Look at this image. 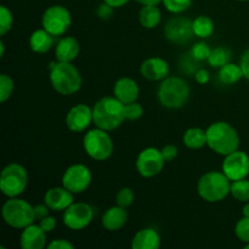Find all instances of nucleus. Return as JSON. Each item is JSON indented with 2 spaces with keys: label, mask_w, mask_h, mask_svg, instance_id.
<instances>
[{
  "label": "nucleus",
  "mask_w": 249,
  "mask_h": 249,
  "mask_svg": "<svg viewBox=\"0 0 249 249\" xmlns=\"http://www.w3.org/2000/svg\"><path fill=\"white\" fill-rule=\"evenodd\" d=\"M92 175L85 164H73L65 170L62 175V186L72 194H83L90 187Z\"/></svg>",
  "instance_id": "nucleus-12"
},
{
  "label": "nucleus",
  "mask_w": 249,
  "mask_h": 249,
  "mask_svg": "<svg viewBox=\"0 0 249 249\" xmlns=\"http://www.w3.org/2000/svg\"><path fill=\"white\" fill-rule=\"evenodd\" d=\"M238 1H249V0H238Z\"/></svg>",
  "instance_id": "nucleus-50"
},
{
  "label": "nucleus",
  "mask_w": 249,
  "mask_h": 249,
  "mask_svg": "<svg viewBox=\"0 0 249 249\" xmlns=\"http://www.w3.org/2000/svg\"><path fill=\"white\" fill-rule=\"evenodd\" d=\"M231 196L238 202H249V180H236L231 182Z\"/></svg>",
  "instance_id": "nucleus-30"
},
{
  "label": "nucleus",
  "mask_w": 249,
  "mask_h": 249,
  "mask_svg": "<svg viewBox=\"0 0 249 249\" xmlns=\"http://www.w3.org/2000/svg\"><path fill=\"white\" fill-rule=\"evenodd\" d=\"M104 1L107 2L108 5H111L114 9H118V7H122L125 4H128L129 0H104Z\"/></svg>",
  "instance_id": "nucleus-45"
},
{
  "label": "nucleus",
  "mask_w": 249,
  "mask_h": 249,
  "mask_svg": "<svg viewBox=\"0 0 249 249\" xmlns=\"http://www.w3.org/2000/svg\"><path fill=\"white\" fill-rule=\"evenodd\" d=\"M245 248H246V249H249V243H246V245H245Z\"/></svg>",
  "instance_id": "nucleus-49"
},
{
  "label": "nucleus",
  "mask_w": 249,
  "mask_h": 249,
  "mask_svg": "<svg viewBox=\"0 0 249 249\" xmlns=\"http://www.w3.org/2000/svg\"><path fill=\"white\" fill-rule=\"evenodd\" d=\"M190 53H192V56H194L196 60H198L199 62H203V61L208 60L209 55H211L212 53V49L206 41H197V43H195L194 45H192Z\"/></svg>",
  "instance_id": "nucleus-34"
},
{
  "label": "nucleus",
  "mask_w": 249,
  "mask_h": 249,
  "mask_svg": "<svg viewBox=\"0 0 249 249\" xmlns=\"http://www.w3.org/2000/svg\"><path fill=\"white\" fill-rule=\"evenodd\" d=\"M43 28L53 36H63L72 24V16L67 7L62 5H53L44 11L41 17Z\"/></svg>",
  "instance_id": "nucleus-9"
},
{
  "label": "nucleus",
  "mask_w": 249,
  "mask_h": 249,
  "mask_svg": "<svg viewBox=\"0 0 249 249\" xmlns=\"http://www.w3.org/2000/svg\"><path fill=\"white\" fill-rule=\"evenodd\" d=\"M94 123L92 108L85 104H78L68 111L66 116V125L73 133H82Z\"/></svg>",
  "instance_id": "nucleus-15"
},
{
  "label": "nucleus",
  "mask_w": 249,
  "mask_h": 249,
  "mask_svg": "<svg viewBox=\"0 0 249 249\" xmlns=\"http://www.w3.org/2000/svg\"><path fill=\"white\" fill-rule=\"evenodd\" d=\"M235 235L241 242L249 243V218L243 216L235 226Z\"/></svg>",
  "instance_id": "nucleus-36"
},
{
  "label": "nucleus",
  "mask_w": 249,
  "mask_h": 249,
  "mask_svg": "<svg viewBox=\"0 0 249 249\" xmlns=\"http://www.w3.org/2000/svg\"><path fill=\"white\" fill-rule=\"evenodd\" d=\"M73 195L74 194H72L65 186L53 187V189H49L44 195V203L51 211H66L71 204L74 203V196Z\"/></svg>",
  "instance_id": "nucleus-17"
},
{
  "label": "nucleus",
  "mask_w": 249,
  "mask_h": 249,
  "mask_svg": "<svg viewBox=\"0 0 249 249\" xmlns=\"http://www.w3.org/2000/svg\"><path fill=\"white\" fill-rule=\"evenodd\" d=\"M221 169L231 181L246 179L249 175V156L243 151H235L225 156Z\"/></svg>",
  "instance_id": "nucleus-14"
},
{
  "label": "nucleus",
  "mask_w": 249,
  "mask_h": 249,
  "mask_svg": "<svg viewBox=\"0 0 249 249\" xmlns=\"http://www.w3.org/2000/svg\"><path fill=\"white\" fill-rule=\"evenodd\" d=\"M92 117L96 128L112 131L123 124L125 121L124 104L116 96H105L92 107Z\"/></svg>",
  "instance_id": "nucleus-2"
},
{
  "label": "nucleus",
  "mask_w": 249,
  "mask_h": 249,
  "mask_svg": "<svg viewBox=\"0 0 249 249\" xmlns=\"http://www.w3.org/2000/svg\"><path fill=\"white\" fill-rule=\"evenodd\" d=\"M165 160L162 155V151L156 147H146L139 153L136 158V170L142 178L150 179L156 177L163 170Z\"/></svg>",
  "instance_id": "nucleus-10"
},
{
  "label": "nucleus",
  "mask_w": 249,
  "mask_h": 249,
  "mask_svg": "<svg viewBox=\"0 0 249 249\" xmlns=\"http://www.w3.org/2000/svg\"><path fill=\"white\" fill-rule=\"evenodd\" d=\"M19 246L23 249H43L46 246V232L40 225L31 224L22 229Z\"/></svg>",
  "instance_id": "nucleus-18"
},
{
  "label": "nucleus",
  "mask_w": 249,
  "mask_h": 249,
  "mask_svg": "<svg viewBox=\"0 0 249 249\" xmlns=\"http://www.w3.org/2000/svg\"><path fill=\"white\" fill-rule=\"evenodd\" d=\"M194 32L195 36L201 39L209 38L214 32V22L209 16H201L196 17L194 21Z\"/></svg>",
  "instance_id": "nucleus-27"
},
{
  "label": "nucleus",
  "mask_w": 249,
  "mask_h": 249,
  "mask_svg": "<svg viewBox=\"0 0 249 249\" xmlns=\"http://www.w3.org/2000/svg\"><path fill=\"white\" fill-rule=\"evenodd\" d=\"M14 89L15 84L12 78L7 74L0 75V102L1 104H4L5 101H7L11 97Z\"/></svg>",
  "instance_id": "nucleus-31"
},
{
  "label": "nucleus",
  "mask_w": 249,
  "mask_h": 249,
  "mask_svg": "<svg viewBox=\"0 0 249 249\" xmlns=\"http://www.w3.org/2000/svg\"><path fill=\"white\" fill-rule=\"evenodd\" d=\"M164 36L173 44L185 45L194 39V21L187 17L175 16L164 26Z\"/></svg>",
  "instance_id": "nucleus-11"
},
{
  "label": "nucleus",
  "mask_w": 249,
  "mask_h": 249,
  "mask_svg": "<svg viewBox=\"0 0 249 249\" xmlns=\"http://www.w3.org/2000/svg\"><path fill=\"white\" fill-rule=\"evenodd\" d=\"M195 79H196V82L198 83V84L204 85L209 82V79H211V74H209L208 71L204 70V68H199L196 72V74H195Z\"/></svg>",
  "instance_id": "nucleus-44"
},
{
  "label": "nucleus",
  "mask_w": 249,
  "mask_h": 249,
  "mask_svg": "<svg viewBox=\"0 0 249 249\" xmlns=\"http://www.w3.org/2000/svg\"><path fill=\"white\" fill-rule=\"evenodd\" d=\"M94 219V209L88 203H73L63 211L62 220L66 228L79 231L88 228Z\"/></svg>",
  "instance_id": "nucleus-13"
},
{
  "label": "nucleus",
  "mask_w": 249,
  "mask_h": 249,
  "mask_svg": "<svg viewBox=\"0 0 249 249\" xmlns=\"http://www.w3.org/2000/svg\"><path fill=\"white\" fill-rule=\"evenodd\" d=\"M162 14L157 5H143L139 12V22L146 29L156 28L160 23Z\"/></svg>",
  "instance_id": "nucleus-24"
},
{
  "label": "nucleus",
  "mask_w": 249,
  "mask_h": 249,
  "mask_svg": "<svg viewBox=\"0 0 249 249\" xmlns=\"http://www.w3.org/2000/svg\"><path fill=\"white\" fill-rule=\"evenodd\" d=\"M238 65H240L241 70H242L243 72V78L249 80V49H247V50L241 55L240 63H238Z\"/></svg>",
  "instance_id": "nucleus-42"
},
{
  "label": "nucleus",
  "mask_w": 249,
  "mask_h": 249,
  "mask_svg": "<svg viewBox=\"0 0 249 249\" xmlns=\"http://www.w3.org/2000/svg\"><path fill=\"white\" fill-rule=\"evenodd\" d=\"M53 45V36L46 29H36L29 36V48L36 53H46Z\"/></svg>",
  "instance_id": "nucleus-23"
},
{
  "label": "nucleus",
  "mask_w": 249,
  "mask_h": 249,
  "mask_svg": "<svg viewBox=\"0 0 249 249\" xmlns=\"http://www.w3.org/2000/svg\"><path fill=\"white\" fill-rule=\"evenodd\" d=\"M39 225H40V228L43 229L46 233L51 232V231L55 230L56 228V219L53 218V216L48 215L44 219H41V220H39Z\"/></svg>",
  "instance_id": "nucleus-40"
},
{
  "label": "nucleus",
  "mask_w": 249,
  "mask_h": 249,
  "mask_svg": "<svg viewBox=\"0 0 249 249\" xmlns=\"http://www.w3.org/2000/svg\"><path fill=\"white\" fill-rule=\"evenodd\" d=\"M182 142L190 150H199L207 145V131L198 126L187 129L182 136Z\"/></svg>",
  "instance_id": "nucleus-25"
},
{
  "label": "nucleus",
  "mask_w": 249,
  "mask_h": 249,
  "mask_svg": "<svg viewBox=\"0 0 249 249\" xmlns=\"http://www.w3.org/2000/svg\"><path fill=\"white\" fill-rule=\"evenodd\" d=\"M124 114H125L126 121H138L142 117L143 107L138 102H131V104L124 105Z\"/></svg>",
  "instance_id": "nucleus-37"
},
{
  "label": "nucleus",
  "mask_w": 249,
  "mask_h": 249,
  "mask_svg": "<svg viewBox=\"0 0 249 249\" xmlns=\"http://www.w3.org/2000/svg\"><path fill=\"white\" fill-rule=\"evenodd\" d=\"M50 83L53 90L63 96L74 95L83 85L80 72L71 62L50 63Z\"/></svg>",
  "instance_id": "nucleus-3"
},
{
  "label": "nucleus",
  "mask_w": 249,
  "mask_h": 249,
  "mask_svg": "<svg viewBox=\"0 0 249 249\" xmlns=\"http://www.w3.org/2000/svg\"><path fill=\"white\" fill-rule=\"evenodd\" d=\"M83 147L85 153L97 162L108 160L113 153V141L107 130L91 129L83 138Z\"/></svg>",
  "instance_id": "nucleus-8"
},
{
  "label": "nucleus",
  "mask_w": 249,
  "mask_h": 249,
  "mask_svg": "<svg viewBox=\"0 0 249 249\" xmlns=\"http://www.w3.org/2000/svg\"><path fill=\"white\" fill-rule=\"evenodd\" d=\"M208 63L211 67L220 68L231 61V51L226 46H218L212 49V53L208 57Z\"/></svg>",
  "instance_id": "nucleus-28"
},
{
  "label": "nucleus",
  "mask_w": 249,
  "mask_h": 249,
  "mask_svg": "<svg viewBox=\"0 0 249 249\" xmlns=\"http://www.w3.org/2000/svg\"><path fill=\"white\" fill-rule=\"evenodd\" d=\"M128 221V212L126 208L121 206H114L107 209L101 219L102 226L107 231H118L123 228Z\"/></svg>",
  "instance_id": "nucleus-21"
},
{
  "label": "nucleus",
  "mask_w": 249,
  "mask_h": 249,
  "mask_svg": "<svg viewBox=\"0 0 249 249\" xmlns=\"http://www.w3.org/2000/svg\"><path fill=\"white\" fill-rule=\"evenodd\" d=\"M218 78L221 84L232 85L240 82L243 78V72L240 65H235L232 62L226 63L225 66L219 68Z\"/></svg>",
  "instance_id": "nucleus-26"
},
{
  "label": "nucleus",
  "mask_w": 249,
  "mask_h": 249,
  "mask_svg": "<svg viewBox=\"0 0 249 249\" xmlns=\"http://www.w3.org/2000/svg\"><path fill=\"white\" fill-rule=\"evenodd\" d=\"M14 23V16L10 9L6 6H0V36H4L5 34L9 33L12 28Z\"/></svg>",
  "instance_id": "nucleus-32"
},
{
  "label": "nucleus",
  "mask_w": 249,
  "mask_h": 249,
  "mask_svg": "<svg viewBox=\"0 0 249 249\" xmlns=\"http://www.w3.org/2000/svg\"><path fill=\"white\" fill-rule=\"evenodd\" d=\"M49 211H51L45 203L44 204H36L34 206V216H36V220H41L45 216L49 215Z\"/></svg>",
  "instance_id": "nucleus-43"
},
{
  "label": "nucleus",
  "mask_w": 249,
  "mask_h": 249,
  "mask_svg": "<svg viewBox=\"0 0 249 249\" xmlns=\"http://www.w3.org/2000/svg\"><path fill=\"white\" fill-rule=\"evenodd\" d=\"M80 51L79 41L74 36H63L55 46V57L58 62H72Z\"/></svg>",
  "instance_id": "nucleus-20"
},
{
  "label": "nucleus",
  "mask_w": 249,
  "mask_h": 249,
  "mask_svg": "<svg viewBox=\"0 0 249 249\" xmlns=\"http://www.w3.org/2000/svg\"><path fill=\"white\" fill-rule=\"evenodd\" d=\"M49 249H74V246L70 242V241L65 240V238H58V240H53L48 245Z\"/></svg>",
  "instance_id": "nucleus-41"
},
{
  "label": "nucleus",
  "mask_w": 249,
  "mask_h": 249,
  "mask_svg": "<svg viewBox=\"0 0 249 249\" xmlns=\"http://www.w3.org/2000/svg\"><path fill=\"white\" fill-rule=\"evenodd\" d=\"M207 146L220 156H228L240 147L237 130L226 122H214L207 128Z\"/></svg>",
  "instance_id": "nucleus-1"
},
{
  "label": "nucleus",
  "mask_w": 249,
  "mask_h": 249,
  "mask_svg": "<svg viewBox=\"0 0 249 249\" xmlns=\"http://www.w3.org/2000/svg\"><path fill=\"white\" fill-rule=\"evenodd\" d=\"M135 1H138L139 4H141L143 6V5H158L163 0H135Z\"/></svg>",
  "instance_id": "nucleus-46"
},
{
  "label": "nucleus",
  "mask_w": 249,
  "mask_h": 249,
  "mask_svg": "<svg viewBox=\"0 0 249 249\" xmlns=\"http://www.w3.org/2000/svg\"><path fill=\"white\" fill-rule=\"evenodd\" d=\"M134 198H135V194L130 187H122L116 196V203L123 208H128L133 204Z\"/></svg>",
  "instance_id": "nucleus-35"
},
{
  "label": "nucleus",
  "mask_w": 249,
  "mask_h": 249,
  "mask_svg": "<svg viewBox=\"0 0 249 249\" xmlns=\"http://www.w3.org/2000/svg\"><path fill=\"white\" fill-rule=\"evenodd\" d=\"M139 94H140V89H139L138 83H136L133 78H119V79L114 83L113 95L119 100V101L123 102L124 105L135 102L136 100H138Z\"/></svg>",
  "instance_id": "nucleus-19"
},
{
  "label": "nucleus",
  "mask_w": 249,
  "mask_h": 249,
  "mask_svg": "<svg viewBox=\"0 0 249 249\" xmlns=\"http://www.w3.org/2000/svg\"><path fill=\"white\" fill-rule=\"evenodd\" d=\"M28 185V173L23 165L10 163L0 174V191L7 198L18 197Z\"/></svg>",
  "instance_id": "nucleus-7"
},
{
  "label": "nucleus",
  "mask_w": 249,
  "mask_h": 249,
  "mask_svg": "<svg viewBox=\"0 0 249 249\" xmlns=\"http://www.w3.org/2000/svg\"><path fill=\"white\" fill-rule=\"evenodd\" d=\"M160 151L165 162H172L178 157V147L175 145H165Z\"/></svg>",
  "instance_id": "nucleus-39"
},
{
  "label": "nucleus",
  "mask_w": 249,
  "mask_h": 249,
  "mask_svg": "<svg viewBox=\"0 0 249 249\" xmlns=\"http://www.w3.org/2000/svg\"><path fill=\"white\" fill-rule=\"evenodd\" d=\"M160 247V233L152 228L141 229L131 240L133 249H158Z\"/></svg>",
  "instance_id": "nucleus-22"
},
{
  "label": "nucleus",
  "mask_w": 249,
  "mask_h": 249,
  "mask_svg": "<svg viewBox=\"0 0 249 249\" xmlns=\"http://www.w3.org/2000/svg\"><path fill=\"white\" fill-rule=\"evenodd\" d=\"M162 2L168 11L175 15L182 14L192 5V0H163Z\"/></svg>",
  "instance_id": "nucleus-33"
},
{
  "label": "nucleus",
  "mask_w": 249,
  "mask_h": 249,
  "mask_svg": "<svg viewBox=\"0 0 249 249\" xmlns=\"http://www.w3.org/2000/svg\"><path fill=\"white\" fill-rule=\"evenodd\" d=\"M1 215L10 228L19 229V230L36 221L34 207L18 197L9 198L5 202L1 209Z\"/></svg>",
  "instance_id": "nucleus-6"
},
{
  "label": "nucleus",
  "mask_w": 249,
  "mask_h": 249,
  "mask_svg": "<svg viewBox=\"0 0 249 249\" xmlns=\"http://www.w3.org/2000/svg\"><path fill=\"white\" fill-rule=\"evenodd\" d=\"M242 215L243 216H247L249 218V202H246V204L243 206L242 208Z\"/></svg>",
  "instance_id": "nucleus-47"
},
{
  "label": "nucleus",
  "mask_w": 249,
  "mask_h": 249,
  "mask_svg": "<svg viewBox=\"0 0 249 249\" xmlns=\"http://www.w3.org/2000/svg\"><path fill=\"white\" fill-rule=\"evenodd\" d=\"M0 57H2V56H4V53H5V45H4V41H0Z\"/></svg>",
  "instance_id": "nucleus-48"
},
{
  "label": "nucleus",
  "mask_w": 249,
  "mask_h": 249,
  "mask_svg": "<svg viewBox=\"0 0 249 249\" xmlns=\"http://www.w3.org/2000/svg\"><path fill=\"white\" fill-rule=\"evenodd\" d=\"M169 63L162 57L146 58L140 66V73L150 82H162L169 75Z\"/></svg>",
  "instance_id": "nucleus-16"
},
{
  "label": "nucleus",
  "mask_w": 249,
  "mask_h": 249,
  "mask_svg": "<svg viewBox=\"0 0 249 249\" xmlns=\"http://www.w3.org/2000/svg\"><path fill=\"white\" fill-rule=\"evenodd\" d=\"M199 63L201 62H199L198 60H196L190 51L186 53H182L181 57H180L179 60L180 72L184 73V74L187 75V77L195 75L197 71L201 68V65H199Z\"/></svg>",
  "instance_id": "nucleus-29"
},
{
  "label": "nucleus",
  "mask_w": 249,
  "mask_h": 249,
  "mask_svg": "<svg viewBox=\"0 0 249 249\" xmlns=\"http://www.w3.org/2000/svg\"><path fill=\"white\" fill-rule=\"evenodd\" d=\"M113 10L114 7H112L111 5H108L107 2L104 1L102 4H100L99 6H97L96 15L100 19H102V21H108V19H111L112 16H113Z\"/></svg>",
  "instance_id": "nucleus-38"
},
{
  "label": "nucleus",
  "mask_w": 249,
  "mask_h": 249,
  "mask_svg": "<svg viewBox=\"0 0 249 249\" xmlns=\"http://www.w3.org/2000/svg\"><path fill=\"white\" fill-rule=\"evenodd\" d=\"M231 180L224 172L212 170L199 178L197 182V192L203 201L208 203H218L224 201L231 194Z\"/></svg>",
  "instance_id": "nucleus-4"
},
{
  "label": "nucleus",
  "mask_w": 249,
  "mask_h": 249,
  "mask_svg": "<svg viewBox=\"0 0 249 249\" xmlns=\"http://www.w3.org/2000/svg\"><path fill=\"white\" fill-rule=\"evenodd\" d=\"M157 97L160 104L165 108H181L189 101L190 87L182 78L167 77L158 87Z\"/></svg>",
  "instance_id": "nucleus-5"
}]
</instances>
